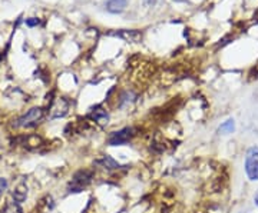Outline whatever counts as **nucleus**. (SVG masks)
<instances>
[{"label":"nucleus","mask_w":258,"mask_h":213,"mask_svg":"<svg viewBox=\"0 0 258 213\" xmlns=\"http://www.w3.org/2000/svg\"><path fill=\"white\" fill-rule=\"evenodd\" d=\"M43 115H45V111L42 108H32L23 116L19 118L16 123H15V126L16 128H32V126H36L37 123L43 119Z\"/></svg>","instance_id":"obj_1"},{"label":"nucleus","mask_w":258,"mask_h":213,"mask_svg":"<svg viewBox=\"0 0 258 213\" xmlns=\"http://www.w3.org/2000/svg\"><path fill=\"white\" fill-rule=\"evenodd\" d=\"M144 2H145V5H147V6L152 8V6H155V5H157L158 0H144Z\"/></svg>","instance_id":"obj_11"},{"label":"nucleus","mask_w":258,"mask_h":213,"mask_svg":"<svg viewBox=\"0 0 258 213\" xmlns=\"http://www.w3.org/2000/svg\"><path fill=\"white\" fill-rule=\"evenodd\" d=\"M128 6V0H106V10L111 13H120Z\"/></svg>","instance_id":"obj_4"},{"label":"nucleus","mask_w":258,"mask_h":213,"mask_svg":"<svg viewBox=\"0 0 258 213\" xmlns=\"http://www.w3.org/2000/svg\"><path fill=\"white\" fill-rule=\"evenodd\" d=\"M234 128H235V123H234V121H232V119H228V121L224 122L221 126H220L218 132H220V133H232Z\"/></svg>","instance_id":"obj_8"},{"label":"nucleus","mask_w":258,"mask_h":213,"mask_svg":"<svg viewBox=\"0 0 258 213\" xmlns=\"http://www.w3.org/2000/svg\"><path fill=\"white\" fill-rule=\"evenodd\" d=\"M99 163H102L105 167H108V169H118L120 167V165L116 162V160H113L111 156H103L102 160H99Z\"/></svg>","instance_id":"obj_7"},{"label":"nucleus","mask_w":258,"mask_h":213,"mask_svg":"<svg viewBox=\"0 0 258 213\" xmlns=\"http://www.w3.org/2000/svg\"><path fill=\"white\" fill-rule=\"evenodd\" d=\"M132 138V129L131 128H125V129L113 132L109 136V145L111 146H119V145H125L129 139Z\"/></svg>","instance_id":"obj_3"},{"label":"nucleus","mask_w":258,"mask_h":213,"mask_svg":"<svg viewBox=\"0 0 258 213\" xmlns=\"http://www.w3.org/2000/svg\"><path fill=\"white\" fill-rule=\"evenodd\" d=\"M92 118L96 122H99V123H106V122H108V119H109L108 113L103 111V109H96V111H93Z\"/></svg>","instance_id":"obj_6"},{"label":"nucleus","mask_w":258,"mask_h":213,"mask_svg":"<svg viewBox=\"0 0 258 213\" xmlns=\"http://www.w3.org/2000/svg\"><path fill=\"white\" fill-rule=\"evenodd\" d=\"M8 189V180L6 179H3V177H0V197L3 196L5 193V190Z\"/></svg>","instance_id":"obj_9"},{"label":"nucleus","mask_w":258,"mask_h":213,"mask_svg":"<svg viewBox=\"0 0 258 213\" xmlns=\"http://www.w3.org/2000/svg\"><path fill=\"white\" fill-rule=\"evenodd\" d=\"M254 202H255V204L258 206V192H257V195L254 196Z\"/></svg>","instance_id":"obj_12"},{"label":"nucleus","mask_w":258,"mask_h":213,"mask_svg":"<svg viewBox=\"0 0 258 213\" xmlns=\"http://www.w3.org/2000/svg\"><path fill=\"white\" fill-rule=\"evenodd\" d=\"M116 36L123 37V39H126L129 42H137L141 39V33L137 32V30H123V32H118V33H115Z\"/></svg>","instance_id":"obj_5"},{"label":"nucleus","mask_w":258,"mask_h":213,"mask_svg":"<svg viewBox=\"0 0 258 213\" xmlns=\"http://www.w3.org/2000/svg\"><path fill=\"white\" fill-rule=\"evenodd\" d=\"M39 23H40V20H39V19H36V18H32V19H28V20H26V25H28L29 28L37 26Z\"/></svg>","instance_id":"obj_10"},{"label":"nucleus","mask_w":258,"mask_h":213,"mask_svg":"<svg viewBox=\"0 0 258 213\" xmlns=\"http://www.w3.org/2000/svg\"><path fill=\"white\" fill-rule=\"evenodd\" d=\"M245 173L249 180H258V148L248 149L245 156Z\"/></svg>","instance_id":"obj_2"}]
</instances>
